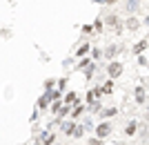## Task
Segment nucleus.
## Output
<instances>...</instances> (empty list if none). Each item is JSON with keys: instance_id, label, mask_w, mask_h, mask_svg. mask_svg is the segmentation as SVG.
<instances>
[{"instance_id": "3", "label": "nucleus", "mask_w": 149, "mask_h": 145, "mask_svg": "<svg viewBox=\"0 0 149 145\" xmlns=\"http://www.w3.org/2000/svg\"><path fill=\"white\" fill-rule=\"evenodd\" d=\"M136 132H138V120H129V125L125 127V134H127V136H134Z\"/></svg>"}, {"instance_id": "2", "label": "nucleus", "mask_w": 149, "mask_h": 145, "mask_svg": "<svg viewBox=\"0 0 149 145\" xmlns=\"http://www.w3.org/2000/svg\"><path fill=\"white\" fill-rule=\"evenodd\" d=\"M111 123H107V120H105V123H100V125L98 127H96V139H105V136H109V134H111Z\"/></svg>"}, {"instance_id": "19", "label": "nucleus", "mask_w": 149, "mask_h": 145, "mask_svg": "<svg viewBox=\"0 0 149 145\" xmlns=\"http://www.w3.org/2000/svg\"><path fill=\"white\" fill-rule=\"evenodd\" d=\"M87 145H102V139H89Z\"/></svg>"}, {"instance_id": "12", "label": "nucleus", "mask_w": 149, "mask_h": 145, "mask_svg": "<svg viewBox=\"0 0 149 145\" xmlns=\"http://www.w3.org/2000/svg\"><path fill=\"white\" fill-rule=\"evenodd\" d=\"M82 109H85L82 105H76V107H74V112H71V118H78V116L82 114Z\"/></svg>"}, {"instance_id": "18", "label": "nucleus", "mask_w": 149, "mask_h": 145, "mask_svg": "<svg viewBox=\"0 0 149 145\" xmlns=\"http://www.w3.org/2000/svg\"><path fill=\"white\" fill-rule=\"evenodd\" d=\"M138 7V0H131L129 5H127V11H134V9H136Z\"/></svg>"}, {"instance_id": "7", "label": "nucleus", "mask_w": 149, "mask_h": 145, "mask_svg": "<svg viewBox=\"0 0 149 145\" xmlns=\"http://www.w3.org/2000/svg\"><path fill=\"white\" fill-rule=\"evenodd\" d=\"M145 98H147L145 89L143 87H136V103H145Z\"/></svg>"}, {"instance_id": "11", "label": "nucleus", "mask_w": 149, "mask_h": 145, "mask_svg": "<svg viewBox=\"0 0 149 145\" xmlns=\"http://www.w3.org/2000/svg\"><path fill=\"white\" fill-rule=\"evenodd\" d=\"M116 114H118L116 107H107V109H102V118H105V116H116Z\"/></svg>"}, {"instance_id": "20", "label": "nucleus", "mask_w": 149, "mask_h": 145, "mask_svg": "<svg viewBox=\"0 0 149 145\" xmlns=\"http://www.w3.org/2000/svg\"><path fill=\"white\" fill-rule=\"evenodd\" d=\"M51 112H54V114H58V112H60V103H54V105H51Z\"/></svg>"}, {"instance_id": "1", "label": "nucleus", "mask_w": 149, "mask_h": 145, "mask_svg": "<svg viewBox=\"0 0 149 145\" xmlns=\"http://www.w3.org/2000/svg\"><path fill=\"white\" fill-rule=\"evenodd\" d=\"M107 74H109V81H113V78H118V76L123 74V63H118V60H113V63H109V67H107Z\"/></svg>"}, {"instance_id": "23", "label": "nucleus", "mask_w": 149, "mask_h": 145, "mask_svg": "<svg viewBox=\"0 0 149 145\" xmlns=\"http://www.w3.org/2000/svg\"><path fill=\"white\" fill-rule=\"evenodd\" d=\"M147 114H149V107H147Z\"/></svg>"}, {"instance_id": "13", "label": "nucleus", "mask_w": 149, "mask_h": 145, "mask_svg": "<svg viewBox=\"0 0 149 145\" xmlns=\"http://www.w3.org/2000/svg\"><path fill=\"white\" fill-rule=\"evenodd\" d=\"M116 51H118V45H111V47H107V51H105V54H107V58H111L113 54H116Z\"/></svg>"}, {"instance_id": "6", "label": "nucleus", "mask_w": 149, "mask_h": 145, "mask_svg": "<svg viewBox=\"0 0 149 145\" xmlns=\"http://www.w3.org/2000/svg\"><path fill=\"white\" fill-rule=\"evenodd\" d=\"M54 139H56V136H54V132H51V134H49V132H45L42 136H40V141H42L45 145H51V143H54Z\"/></svg>"}, {"instance_id": "9", "label": "nucleus", "mask_w": 149, "mask_h": 145, "mask_svg": "<svg viewBox=\"0 0 149 145\" xmlns=\"http://www.w3.org/2000/svg\"><path fill=\"white\" fill-rule=\"evenodd\" d=\"M145 47H147V40H140V43L134 47V54H136V56H140V51H143Z\"/></svg>"}, {"instance_id": "8", "label": "nucleus", "mask_w": 149, "mask_h": 145, "mask_svg": "<svg viewBox=\"0 0 149 145\" xmlns=\"http://www.w3.org/2000/svg\"><path fill=\"white\" fill-rule=\"evenodd\" d=\"M107 25H109V27H118V29H120V20H118V16H109V18H107Z\"/></svg>"}, {"instance_id": "21", "label": "nucleus", "mask_w": 149, "mask_h": 145, "mask_svg": "<svg viewBox=\"0 0 149 145\" xmlns=\"http://www.w3.org/2000/svg\"><path fill=\"white\" fill-rule=\"evenodd\" d=\"M138 65H147V58H145V56H138Z\"/></svg>"}, {"instance_id": "15", "label": "nucleus", "mask_w": 149, "mask_h": 145, "mask_svg": "<svg viewBox=\"0 0 149 145\" xmlns=\"http://www.w3.org/2000/svg\"><path fill=\"white\" fill-rule=\"evenodd\" d=\"M127 27L129 29H138V18H129L127 20Z\"/></svg>"}, {"instance_id": "4", "label": "nucleus", "mask_w": 149, "mask_h": 145, "mask_svg": "<svg viewBox=\"0 0 149 145\" xmlns=\"http://www.w3.org/2000/svg\"><path fill=\"white\" fill-rule=\"evenodd\" d=\"M74 130H76V123H74V120L62 123V134H74Z\"/></svg>"}, {"instance_id": "14", "label": "nucleus", "mask_w": 149, "mask_h": 145, "mask_svg": "<svg viewBox=\"0 0 149 145\" xmlns=\"http://www.w3.org/2000/svg\"><path fill=\"white\" fill-rule=\"evenodd\" d=\"M47 103H49V96L45 94L42 98H40V101H38V107H40V109H45V107H47Z\"/></svg>"}, {"instance_id": "10", "label": "nucleus", "mask_w": 149, "mask_h": 145, "mask_svg": "<svg viewBox=\"0 0 149 145\" xmlns=\"http://www.w3.org/2000/svg\"><path fill=\"white\" fill-rule=\"evenodd\" d=\"M82 134H85V125H76V130H74V134H71V136H76V139H80Z\"/></svg>"}, {"instance_id": "22", "label": "nucleus", "mask_w": 149, "mask_h": 145, "mask_svg": "<svg viewBox=\"0 0 149 145\" xmlns=\"http://www.w3.org/2000/svg\"><path fill=\"white\" fill-rule=\"evenodd\" d=\"M145 22H147V25H149V16H147V20H145Z\"/></svg>"}, {"instance_id": "17", "label": "nucleus", "mask_w": 149, "mask_h": 145, "mask_svg": "<svg viewBox=\"0 0 149 145\" xmlns=\"http://www.w3.org/2000/svg\"><path fill=\"white\" fill-rule=\"evenodd\" d=\"M87 51H89V45H82L80 49H78V54H76V56H85Z\"/></svg>"}, {"instance_id": "5", "label": "nucleus", "mask_w": 149, "mask_h": 145, "mask_svg": "<svg viewBox=\"0 0 149 145\" xmlns=\"http://www.w3.org/2000/svg\"><path fill=\"white\" fill-rule=\"evenodd\" d=\"M98 89H100V94H111V92H113V81H107L105 85L98 87Z\"/></svg>"}, {"instance_id": "16", "label": "nucleus", "mask_w": 149, "mask_h": 145, "mask_svg": "<svg viewBox=\"0 0 149 145\" xmlns=\"http://www.w3.org/2000/svg\"><path fill=\"white\" fill-rule=\"evenodd\" d=\"M65 103H67V105H74L76 103V94H67L65 96Z\"/></svg>"}]
</instances>
